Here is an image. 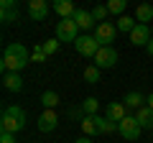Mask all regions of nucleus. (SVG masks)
<instances>
[{"instance_id":"obj_1","label":"nucleus","mask_w":153,"mask_h":143,"mask_svg":"<svg viewBox=\"0 0 153 143\" xmlns=\"http://www.w3.org/2000/svg\"><path fill=\"white\" fill-rule=\"evenodd\" d=\"M28 61H31V51H28L23 44H10V46H5V51H3L0 66H3V74H8V72L18 74Z\"/></svg>"},{"instance_id":"obj_2","label":"nucleus","mask_w":153,"mask_h":143,"mask_svg":"<svg viewBox=\"0 0 153 143\" xmlns=\"http://www.w3.org/2000/svg\"><path fill=\"white\" fill-rule=\"evenodd\" d=\"M23 128H26V112H23V107H18V105H5L3 112H0V130L16 136Z\"/></svg>"},{"instance_id":"obj_3","label":"nucleus","mask_w":153,"mask_h":143,"mask_svg":"<svg viewBox=\"0 0 153 143\" xmlns=\"http://www.w3.org/2000/svg\"><path fill=\"white\" fill-rule=\"evenodd\" d=\"M117 133H120L125 141H138V138H140V133H143V128H140V123L135 120V115H128L125 120L117 125Z\"/></svg>"},{"instance_id":"obj_4","label":"nucleus","mask_w":153,"mask_h":143,"mask_svg":"<svg viewBox=\"0 0 153 143\" xmlns=\"http://www.w3.org/2000/svg\"><path fill=\"white\" fill-rule=\"evenodd\" d=\"M94 39H97L100 46H110L115 39H117V26H112V23H107V21L97 23V28H94Z\"/></svg>"},{"instance_id":"obj_5","label":"nucleus","mask_w":153,"mask_h":143,"mask_svg":"<svg viewBox=\"0 0 153 143\" xmlns=\"http://www.w3.org/2000/svg\"><path fill=\"white\" fill-rule=\"evenodd\" d=\"M79 26H76L74 18H66V21H59L56 23V39L59 41H76L79 39Z\"/></svg>"},{"instance_id":"obj_6","label":"nucleus","mask_w":153,"mask_h":143,"mask_svg":"<svg viewBox=\"0 0 153 143\" xmlns=\"http://www.w3.org/2000/svg\"><path fill=\"white\" fill-rule=\"evenodd\" d=\"M74 46H76V54H82V56H97V51L102 49V46L97 44V39L94 36H79V39L74 41Z\"/></svg>"},{"instance_id":"obj_7","label":"nucleus","mask_w":153,"mask_h":143,"mask_svg":"<svg viewBox=\"0 0 153 143\" xmlns=\"http://www.w3.org/2000/svg\"><path fill=\"white\" fill-rule=\"evenodd\" d=\"M117 64V51L112 49V46H102V49L97 51V56H94V66L97 69H110V66Z\"/></svg>"},{"instance_id":"obj_8","label":"nucleus","mask_w":153,"mask_h":143,"mask_svg":"<svg viewBox=\"0 0 153 143\" xmlns=\"http://www.w3.org/2000/svg\"><path fill=\"white\" fill-rule=\"evenodd\" d=\"M151 28L148 26H143V23H138L135 28H133V33H130V44L133 46H148L151 44Z\"/></svg>"},{"instance_id":"obj_9","label":"nucleus","mask_w":153,"mask_h":143,"mask_svg":"<svg viewBox=\"0 0 153 143\" xmlns=\"http://www.w3.org/2000/svg\"><path fill=\"white\" fill-rule=\"evenodd\" d=\"M56 125H59V115H56V110H44V112H41V118H38V130H41V133L56 130Z\"/></svg>"},{"instance_id":"obj_10","label":"nucleus","mask_w":153,"mask_h":143,"mask_svg":"<svg viewBox=\"0 0 153 143\" xmlns=\"http://www.w3.org/2000/svg\"><path fill=\"white\" fill-rule=\"evenodd\" d=\"M105 112H107L105 118H110V120L117 123V125H120V123L128 118V110H125V105H123V102H110L107 107H105Z\"/></svg>"},{"instance_id":"obj_11","label":"nucleus","mask_w":153,"mask_h":143,"mask_svg":"<svg viewBox=\"0 0 153 143\" xmlns=\"http://www.w3.org/2000/svg\"><path fill=\"white\" fill-rule=\"evenodd\" d=\"M28 16H31L33 21H44V18L49 16V3H46V0H31V3H28Z\"/></svg>"},{"instance_id":"obj_12","label":"nucleus","mask_w":153,"mask_h":143,"mask_svg":"<svg viewBox=\"0 0 153 143\" xmlns=\"http://www.w3.org/2000/svg\"><path fill=\"white\" fill-rule=\"evenodd\" d=\"M54 13L61 16V21H66V18H74L76 8H74L71 0H56V3H54Z\"/></svg>"},{"instance_id":"obj_13","label":"nucleus","mask_w":153,"mask_h":143,"mask_svg":"<svg viewBox=\"0 0 153 143\" xmlns=\"http://www.w3.org/2000/svg\"><path fill=\"white\" fill-rule=\"evenodd\" d=\"M0 8H3V13H0L3 23H10V21H16V18H18V3H16V0H3Z\"/></svg>"},{"instance_id":"obj_14","label":"nucleus","mask_w":153,"mask_h":143,"mask_svg":"<svg viewBox=\"0 0 153 143\" xmlns=\"http://www.w3.org/2000/svg\"><path fill=\"white\" fill-rule=\"evenodd\" d=\"M3 87H5L8 92H21V89H23V79H21V74H13V72L3 74Z\"/></svg>"},{"instance_id":"obj_15","label":"nucleus","mask_w":153,"mask_h":143,"mask_svg":"<svg viewBox=\"0 0 153 143\" xmlns=\"http://www.w3.org/2000/svg\"><path fill=\"white\" fill-rule=\"evenodd\" d=\"M148 97H143L140 92H128L125 100H123V105H125V110H140L143 105H146Z\"/></svg>"},{"instance_id":"obj_16","label":"nucleus","mask_w":153,"mask_h":143,"mask_svg":"<svg viewBox=\"0 0 153 143\" xmlns=\"http://www.w3.org/2000/svg\"><path fill=\"white\" fill-rule=\"evenodd\" d=\"M135 120L140 123V128L146 130V128H153V110L148 107V105H143L140 110L135 112Z\"/></svg>"},{"instance_id":"obj_17","label":"nucleus","mask_w":153,"mask_h":143,"mask_svg":"<svg viewBox=\"0 0 153 143\" xmlns=\"http://www.w3.org/2000/svg\"><path fill=\"white\" fill-rule=\"evenodd\" d=\"M74 21H76V26L79 28H92L94 26V18H92V13L89 10H82V8H76V13H74Z\"/></svg>"},{"instance_id":"obj_18","label":"nucleus","mask_w":153,"mask_h":143,"mask_svg":"<svg viewBox=\"0 0 153 143\" xmlns=\"http://www.w3.org/2000/svg\"><path fill=\"white\" fill-rule=\"evenodd\" d=\"M135 21L143 23V26H148V21H153V5H148V3L138 5L135 8Z\"/></svg>"},{"instance_id":"obj_19","label":"nucleus","mask_w":153,"mask_h":143,"mask_svg":"<svg viewBox=\"0 0 153 143\" xmlns=\"http://www.w3.org/2000/svg\"><path fill=\"white\" fill-rule=\"evenodd\" d=\"M82 130H84V136H97V115H84L82 118Z\"/></svg>"},{"instance_id":"obj_20","label":"nucleus","mask_w":153,"mask_h":143,"mask_svg":"<svg viewBox=\"0 0 153 143\" xmlns=\"http://www.w3.org/2000/svg\"><path fill=\"white\" fill-rule=\"evenodd\" d=\"M41 105H44V110H56V105H59V95L54 89H46L41 95Z\"/></svg>"},{"instance_id":"obj_21","label":"nucleus","mask_w":153,"mask_h":143,"mask_svg":"<svg viewBox=\"0 0 153 143\" xmlns=\"http://www.w3.org/2000/svg\"><path fill=\"white\" fill-rule=\"evenodd\" d=\"M97 130L105 133V136H110V133L117 130V123H112L110 118H100V115H97Z\"/></svg>"},{"instance_id":"obj_22","label":"nucleus","mask_w":153,"mask_h":143,"mask_svg":"<svg viewBox=\"0 0 153 143\" xmlns=\"http://www.w3.org/2000/svg\"><path fill=\"white\" fill-rule=\"evenodd\" d=\"M97 110H100V100L97 97H87L82 102V112L84 115H97Z\"/></svg>"},{"instance_id":"obj_23","label":"nucleus","mask_w":153,"mask_h":143,"mask_svg":"<svg viewBox=\"0 0 153 143\" xmlns=\"http://www.w3.org/2000/svg\"><path fill=\"white\" fill-rule=\"evenodd\" d=\"M138 23H135V18H130V16H120L117 18V31H125V33H133V28H135Z\"/></svg>"},{"instance_id":"obj_24","label":"nucleus","mask_w":153,"mask_h":143,"mask_svg":"<svg viewBox=\"0 0 153 143\" xmlns=\"http://www.w3.org/2000/svg\"><path fill=\"white\" fill-rule=\"evenodd\" d=\"M100 72H102V69H97V66H87V69H84V82H87V84H97L100 82Z\"/></svg>"},{"instance_id":"obj_25","label":"nucleus","mask_w":153,"mask_h":143,"mask_svg":"<svg viewBox=\"0 0 153 143\" xmlns=\"http://www.w3.org/2000/svg\"><path fill=\"white\" fill-rule=\"evenodd\" d=\"M125 8H128L125 0H110V3H107V10L115 13V16H123V13H125Z\"/></svg>"},{"instance_id":"obj_26","label":"nucleus","mask_w":153,"mask_h":143,"mask_svg":"<svg viewBox=\"0 0 153 143\" xmlns=\"http://www.w3.org/2000/svg\"><path fill=\"white\" fill-rule=\"evenodd\" d=\"M41 46H44L46 56H51V54H56V51H59V39H51V41H46V44H41Z\"/></svg>"},{"instance_id":"obj_27","label":"nucleus","mask_w":153,"mask_h":143,"mask_svg":"<svg viewBox=\"0 0 153 143\" xmlns=\"http://www.w3.org/2000/svg\"><path fill=\"white\" fill-rule=\"evenodd\" d=\"M89 13H92V18H94V21H102V18L107 16L110 10H107V5H94V8H92Z\"/></svg>"},{"instance_id":"obj_28","label":"nucleus","mask_w":153,"mask_h":143,"mask_svg":"<svg viewBox=\"0 0 153 143\" xmlns=\"http://www.w3.org/2000/svg\"><path fill=\"white\" fill-rule=\"evenodd\" d=\"M31 61H46V51H44V46H33V51H31Z\"/></svg>"},{"instance_id":"obj_29","label":"nucleus","mask_w":153,"mask_h":143,"mask_svg":"<svg viewBox=\"0 0 153 143\" xmlns=\"http://www.w3.org/2000/svg\"><path fill=\"white\" fill-rule=\"evenodd\" d=\"M0 143H16V136L13 133H0Z\"/></svg>"},{"instance_id":"obj_30","label":"nucleus","mask_w":153,"mask_h":143,"mask_svg":"<svg viewBox=\"0 0 153 143\" xmlns=\"http://www.w3.org/2000/svg\"><path fill=\"white\" fill-rule=\"evenodd\" d=\"M74 143H92V138H87V136H82V138H76Z\"/></svg>"},{"instance_id":"obj_31","label":"nucleus","mask_w":153,"mask_h":143,"mask_svg":"<svg viewBox=\"0 0 153 143\" xmlns=\"http://www.w3.org/2000/svg\"><path fill=\"white\" fill-rule=\"evenodd\" d=\"M146 105H148V107H151V110H153V92L148 95V100H146Z\"/></svg>"},{"instance_id":"obj_32","label":"nucleus","mask_w":153,"mask_h":143,"mask_svg":"<svg viewBox=\"0 0 153 143\" xmlns=\"http://www.w3.org/2000/svg\"><path fill=\"white\" fill-rule=\"evenodd\" d=\"M146 49H148V54H151V56H153V39H151V44H148V46H146Z\"/></svg>"},{"instance_id":"obj_33","label":"nucleus","mask_w":153,"mask_h":143,"mask_svg":"<svg viewBox=\"0 0 153 143\" xmlns=\"http://www.w3.org/2000/svg\"><path fill=\"white\" fill-rule=\"evenodd\" d=\"M151 36H153V28H151Z\"/></svg>"}]
</instances>
